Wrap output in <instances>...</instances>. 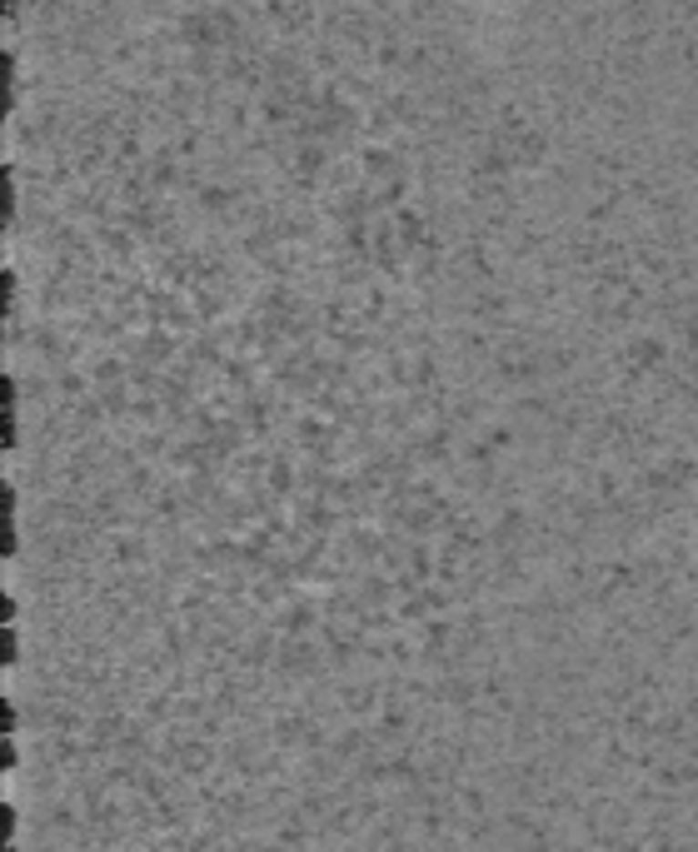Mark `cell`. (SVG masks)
<instances>
[{
  "mask_svg": "<svg viewBox=\"0 0 698 852\" xmlns=\"http://www.w3.org/2000/svg\"><path fill=\"white\" fill-rule=\"evenodd\" d=\"M10 439H15V389L5 379V449H10Z\"/></svg>",
  "mask_w": 698,
  "mask_h": 852,
  "instance_id": "1",
  "label": "cell"
}]
</instances>
